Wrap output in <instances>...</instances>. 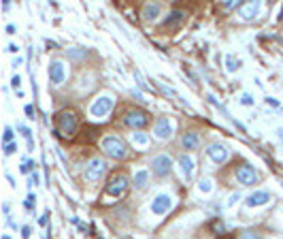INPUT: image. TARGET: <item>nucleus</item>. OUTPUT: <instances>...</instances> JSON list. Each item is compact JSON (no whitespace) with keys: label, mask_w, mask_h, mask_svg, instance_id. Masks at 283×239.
<instances>
[{"label":"nucleus","mask_w":283,"mask_h":239,"mask_svg":"<svg viewBox=\"0 0 283 239\" xmlns=\"http://www.w3.org/2000/svg\"><path fill=\"white\" fill-rule=\"evenodd\" d=\"M77 128H79V122H77L75 111H60L56 115V130L54 135L64 137V139H73L77 135Z\"/></svg>","instance_id":"1"},{"label":"nucleus","mask_w":283,"mask_h":239,"mask_svg":"<svg viewBox=\"0 0 283 239\" xmlns=\"http://www.w3.org/2000/svg\"><path fill=\"white\" fill-rule=\"evenodd\" d=\"M102 152L109 156V158H113V160H123L128 156L126 143H123L120 137H115V135L102 139Z\"/></svg>","instance_id":"2"},{"label":"nucleus","mask_w":283,"mask_h":239,"mask_svg":"<svg viewBox=\"0 0 283 239\" xmlns=\"http://www.w3.org/2000/svg\"><path fill=\"white\" fill-rule=\"evenodd\" d=\"M104 192H107L109 196H123L128 192V177L123 175V173H113L111 175V179L107 182V188H104Z\"/></svg>","instance_id":"3"},{"label":"nucleus","mask_w":283,"mask_h":239,"mask_svg":"<svg viewBox=\"0 0 283 239\" xmlns=\"http://www.w3.org/2000/svg\"><path fill=\"white\" fill-rule=\"evenodd\" d=\"M113 96H109V94H102V96H98L96 101L92 103V107H90V113L94 115V118H107V115L113 111Z\"/></svg>","instance_id":"4"},{"label":"nucleus","mask_w":283,"mask_h":239,"mask_svg":"<svg viewBox=\"0 0 283 239\" xmlns=\"http://www.w3.org/2000/svg\"><path fill=\"white\" fill-rule=\"evenodd\" d=\"M147 122H149V113L141 111V109H132V111H128L123 115V124L128 128H143V126H147Z\"/></svg>","instance_id":"5"},{"label":"nucleus","mask_w":283,"mask_h":239,"mask_svg":"<svg viewBox=\"0 0 283 239\" xmlns=\"http://www.w3.org/2000/svg\"><path fill=\"white\" fill-rule=\"evenodd\" d=\"M170 167H173V158L166 154L156 156L151 162V171H153V175H158V177H166L170 173Z\"/></svg>","instance_id":"6"},{"label":"nucleus","mask_w":283,"mask_h":239,"mask_svg":"<svg viewBox=\"0 0 283 239\" xmlns=\"http://www.w3.org/2000/svg\"><path fill=\"white\" fill-rule=\"evenodd\" d=\"M104 169H107V162H104L102 158H92L85 167V179L87 182H96V179L102 177Z\"/></svg>","instance_id":"7"},{"label":"nucleus","mask_w":283,"mask_h":239,"mask_svg":"<svg viewBox=\"0 0 283 239\" xmlns=\"http://www.w3.org/2000/svg\"><path fill=\"white\" fill-rule=\"evenodd\" d=\"M237 179L243 186H253L258 179H260V175H258V171L251 165H247V162H245V165H241L237 169Z\"/></svg>","instance_id":"8"},{"label":"nucleus","mask_w":283,"mask_h":239,"mask_svg":"<svg viewBox=\"0 0 283 239\" xmlns=\"http://www.w3.org/2000/svg\"><path fill=\"white\" fill-rule=\"evenodd\" d=\"M153 135H156L160 141H166V139L173 137V122L168 118H158L156 124H153Z\"/></svg>","instance_id":"9"},{"label":"nucleus","mask_w":283,"mask_h":239,"mask_svg":"<svg viewBox=\"0 0 283 239\" xmlns=\"http://www.w3.org/2000/svg\"><path fill=\"white\" fill-rule=\"evenodd\" d=\"M258 13H260V0H247L243 7H241V11H239V15L243 17L245 22L256 20Z\"/></svg>","instance_id":"10"},{"label":"nucleus","mask_w":283,"mask_h":239,"mask_svg":"<svg viewBox=\"0 0 283 239\" xmlns=\"http://www.w3.org/2000/svg\"><path fill=\"white\" fill-rule=\"evenodd\" d=\"M64 77H66V66H64V62L60 60H54L49 64V79H51V84H56V86H60Z\"/></svg>","instance_id":"11"},{"label":"nucleus","mask_w":283,"mask_h":239,"mask_svg":"<svg viewBox=\"0 0 283 239\" xmlns=\"http://www.w3.org/2000/svg\"><path fill=\"white\" fill-rule=\"evenodd\" d=\"M207 156L213 162H217V165H222V162L228 160V150L223 148L222 143H211L209 148H207Z\"/></svg>","instance_id":"12"},{"label":"nucleus","mask_w":283,"mask_h":239,"mask_svg":"<svg viewBox=\"0 0 283 239\" xmlns=\"http://www.w3.org/2000/svg\"><path fill=\"white\" fill-rule=\"evenodd\" d=\"M268 201H270V192H266V190H258V192H253V195L247 196L245 205H247V207H258V205H264V203H268Z\"/></svg>","instance_id":"13"},{"label":"nucleus","mask_w":283,"mask_h":239,"mask_svg":"<svg viewBox=\"0 0 283 239\" xmlns=\"http://www.w3.org/2000/svg\"><path fill=\"white\" fill-rule=\"evenodd\" d=\"M170 205H173V201H170L168 195H158L156 199H153L151 209H153V214H166L170 209Z\"/></svg>","instance_id":"14"},{"label":"nucleus","mask_w":283,"mask_h":239,"mask_svg":"<svg viewBox=\"0 0 283 239\" xmlns=\"http://www.w3.org/2000/svg\"><path fill=\"white\" fill-rule=\"evenodd\" d=\"M162 13V4L160 2H147L143 7V20L145 22H156Z\"/></svg>","instance_id":"15"},{"label":"nucleus","mask_w":283,"mask_h":239,"mask_svg":"<svg viewBox=\"0 0 283 239\" xmlns=\"http://www.w3.org/2000/svg\"><path fill=\"white\" fill-rule=\"evenodd\" d=\"M179 167H181V173H183L185 179H192L194 177V160L187 154L179 156Z\"/></svg>","instance_id":"16"},{"label":"nucleus","mask_w":283,"mask_h":239,"mask_svg":"<svg viewBox=\"0 0 283 239\" xmlns=\"http://www.w3.org/2000/svg\"><path fill=\"white\" fill-rule=\"evenodd\" d=\"M183 20H185L183 11H173V13L164 20V26H166V28H179L181 24H183Z\"/></svg>","instance_id":"17"},{"label":"nucleus","mask_w":283,"mask_h":239,"mask_svg":"<svg viewBox=\"0 0 283 239\" xmlns=\"http://www.w3.org/2000/svg\"><path fill=\"white\" fill-rule=\"evenodd\" d=\"M198 143H200V139H198L196 132H185L183 139H181V145H183L185 150H196Z\"/></svg>","instance_id":"18"},{"label":"nucleus","mask_w":283,"mask_h":239,"mask_svg":"<svg viewBox=\"0 0 283 239\" xmlns=\"http://www.w3.org/2000/svg\"><path fill=\"white\" fill-rule=\"evenodd\" d=\"M147 179H149V173H147V171H139L137 175H134V186H137V188H145Z\"/></svg>","instance_id":"19"},{"label":"nucleus","mask_w":283,"mask_h":239,"mask_svg":"<svg viewBox=\"0 0 283 239\" xmlns=\"http://www.w3.org/2000/svg\"><path fill=\"white\" fill-rule=\"evenodd\" d=\"M241 2H243V0H228V2L223 4V11H232V9H237Z\"/></svg>","instance_id":"20"},{"label":"nucleus","mask_w":283,"mask_h":239,"mask_svg":"<svg viewBox=\"0 0 283 239\" xmlns=\"http://www.w3.org/2000/svg\"><path fill=\"white\" fill-rule=\"evenodd\" d=\"M207 101H209L211 105H213V107H217V109H220V111H222V113H226V109H223V107H222V105H220V103H217V101H215V96H213V94H207Z\"/></svg>","instance_id":"21"},{"label":"nucleus","mask_w":283,"mask_h":239,"mask_svg":"<svg viewBox=\"0 0 283 239\" xmlns=\"http://www.w3.org/2000/svg\"><path fill=\"white\" fill-rule=\"evenodd\" d=\"M134 143H141V145H147V137L143 132H134Z\"/></svg>","instance_id":"22"},{"label":"nucleus","mask_w":283,"mask_h":239,"mask_svg":"<svg viewBox=\"0 0 283 239\" xmlns=\"http://www.w3.org/2000/svg\"><path fill=\"white\" fill-rule=\"evenodd\" d=\"M228 71L230 73L237 71V60H234V56H228Z\"/></svg>","instance_id":"23"},{"label":"nucleus","mask_w":283,"mask_h":239,"mask_svg":"<svg viewBox=\"0 0 283 239\" xmlns=\"http://www.w3.org/2000/svg\"><path fill=\"white\" fill-rule=\"evenodd\" d=\"M15 150H17V145H15V143H11V141H9V143H4V154H7V156H9V154H13Z\"/></svg>","instance_id":"24"},{"label":"nucleus","mask_w":283,"mask_h":239,"mask_svg":"<svg viewBox=\"0 0 283 239\" xmlns=\"http://www.w3.org/2000/svg\"><path fill=\"white\" fill-rule=\"evenodd\" d=\"M9 141H13V130L7 126L4 128V143H9Z\"/></svg>","instance_id":"25"},{"label":"nucleus","mask_w":283,"mask_h":239,"mask_svg":"<svg viewBox=\"0 0 283 239\" xmlns=\"http://www.w3.org/2000/svg\"><path fill=\"white\" fill-rule=\"evenodd\" d=\"M213 231L215 233H223V231H226V226H223V222H215L213 224Z\"/></svg>","instance_id":"26"},{"label":"nucleus","mask_w":283,"mask_h":239,"mask_svg":"<svg viewBox=\"0 0 283 239\" xmlns=\"http://www.w3.org/2000/svg\"><path fill=\"white\" fill-rule=\"evenodd\" d=\"M68 56L75 58V60H79V58H83L85 54H83V51H68Z\"/></svg>","instance_id":"27"},{"label":"nucleus","mask_w":283,"mask_h":239,"mask_svg":"<svg viewBox=\"0 0 283 239\" xmlns=\"http://www.w3.org/2000/svg\"><path fill=\"white\" fill-rule=\"evenodd\" d=\"M200 190H211V182H200Z\"/></svg>","instance_id":"28"},{"label":"nucleus","mask_w":283,"mask_h":239,"mask_svg":"<svg viewBox=\"0 0 283 239\" xmlns=\"http://www.w3.org/2000/svg\"><path fill=\"white\" fill-rule=\"evenodd\" d=\"M243 105H253V101H251V96H249V94H245V96H243Z\"/></svg>","instance_id":"29"},{"label":"nucleus","mask_w":283,"mask_h":239,"mask_svg":"<svg viewBox=\"0 0 283 239\" xmlns=\"http://www.w3.org/2000/svg\"><path fill=\"white\" fill-rule=\"evenodd\" d=\"M13 88L20 90V77H13Z\"/></svg>","instance_id":"30"},{"label":"nucleus","mask_w":283,"mask_h":239,"mask_svg":"<svg viewBox=\"0 0 283 239\" xmlns=\"http://www.w3.org/2000/svg\"><path fill=\"white\" fill-rule=\"evenodd\" d=\"M266 103H268V105H273V107H279V103H277L275 98H266Z\"/></svg>","instance_id":"31"},{"label":"nucleus","mask_w":283,"mask_h":239,"mask_svg":"<svg viewBox=\"0 0 283 239\" xmlns=\"http://www.w3.org/2000/svg\"><path fill=\"white\" fill-rule=\"evenodd\" d=\"M39 224H40V226H47V214H45V216H43V218H40V220H39Z\"/></svg>","instance_id":"32"},{"label":"nucleus","mask_w":283,"mask_h":239,"mask_svg":"<svg viewBox=\"0 0 283 239\" xmlns=\"http://www.w3.org/2000/svg\"><path fill=\"white\" fill-rule=\"evenodd\" d=\"M7 32H9V34H13V32H15V26H13V24H9V26H7Z\"/></svg>","instance_id":"33"},{"label":"nucleus","mask_w":283,"mask_h":239,"mask_svg":"<svg viewBox=\"0 0 283 239\" xmlns=\"http://www.w3.org/2000/svg\"><path fill=\"white\" fill-rule=\"evenodd\" d=\"M26 113H28V115H32V113H34V109H32V105H28V107H26Z\"/></svg>","instance_id":"34"},{"label":"nucleus","mask_w":283,"mask_h":239,"mask_svg":"<svg viewBox=\"0 0 283 239\" xmlns=\"http://www.w3.org/2000/svg\"><path fill=\"white\" fill-rule=\"evenodd\" d=\"M9 2H11V0H4V11L9 9Z\"/></svg>","instance_id":"35"},{"label":"nucleus","mask_w":283,"mask_h":239,"mask_svg":"<svg viewBox=\"0 0 283 239\" xmlns=\"http://www.w3.org/2000/svg\"><path fill=\"white\" fill-rule=\"evenodd\" d=\"M279 20H281V22H283V9H281V15H279Z\"/></svg>","instance_id":"36"}]
</instances>
